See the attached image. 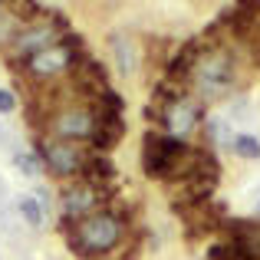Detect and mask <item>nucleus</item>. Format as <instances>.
<instances>
[{"mask_svg": "<svg viewBox=\"0 0 260 260\" xmlns=\"http://www.w3.org/2000/svg\"><path fill=\"white\" fill-rule=\"evenodd\" d=\"M125 228H128L125 217L119 211L106 208L79 224H63V234H66V244L73 247V254L95 260V257H109L125 241Z\"/></svg>", "mask_w": 260, "mask_h": 260, "instance_id": "1", "label": "nucleus"}, {"mask_svg": "<svg viewBox=\"0 0 260 260\" xmlns=\"http://www.w3.org/2000/svg\"><path fill=\"white\" fill-rule=\"evenodd\" d=\"M188 86L194 89L201 99H221L237 86V59L228 46L221 43H208L201 46L194 66H191Z\"/></svg>", "mask_w": 260, "mask_h": 260, "instance_id": "2", "label": "nucleus"}, {"mask_svg": "<svg viewBox=\"0 0 260 260\" xmlns=\"http://www.w3.org/2000/svg\"><path fill=\"white\" fill-rule=\"evenodd\" d=\"M99 109L92 106V102H83V99H70L63 102V106H56L50 115H46V125L43 132L50 135V139H63V142H89L92 145L95 132H99Z\"/></svg>", "mask_w": 260, "mask_h": 260, "instance_id": "3", "label": "nucleus"}, {"mask_svg": "<svg viewBox=\"0 0 260 260\" xmlns=\"http://www.w3.org/2000/svg\"><path fill=\"white\" fill-rule=\"evenodd\" d=\"M83 59H86L83 43H79V37L70 33L63 43L30 56L20 66V73H23V79H30V83H56V79H63V76H73V70H76Z\"/></svg>", "mask_w": 260, "mask_h": 260, "instance_id": "4", "label": "nucleus"}, {"mask_svg": "<svg viewBox=\"0 0 260 260\" xmlns=\"http://www.w3.org/2000/svg\"><path fill=\"white\" fill-rule=\"evenodd\" d=\"M66 40V20L56 17V13H50V17H37L33 23L20 26V33L13 37L10 43V63H17V70L26 63L30 56H37V53L50 50V46L63 43Z\"/></svg>", "mask_w": 260, "mask_h": 260, "instance_id": "5", "label": "nucleus"}, {"mask_svg": "<svg viewBox=\"0 0 260 260\" xmlns=\"http://www.w3.org/2000/svg\"><path fill=\"white\" fill-rule=\"evenodd\" d=\"M37 152L40 158H43V168L50 175L63 178V181H79V178L86 175V165H89V148L76 145V142H63V139H50V135H43V139L37 142Z\"/></svg>", "mask_w": 260, "mask_h": 260, "instance_id": "6", "label": "nucleus"}, {"mask_svg": "<svg viewBox=\"0 0 260 260\" xmlns=\"http://www.w3.org/2000/svg\"><path fill=\"white\" fill-rule=\"evenodd\" d=\"M106 204V188H99V184L86 181V178H79V181H70L63 191H59V208H63V224H79L86 221V217L99 214V211Z\"/></svg>", "mask_w": 260, "mask_h": 260, "instance_id": "7", "label": "nucleus"}, {"mask_svg": "<svg viewBox=\"0 0 260 260\" xmlns=\"http://www.w3.org/2000/svg\"><path fill=\"white\" fill-rule=\"evenodd\" d=\"M188 142H178L165 132H148L145 135V148H142V168H145L148 178H161L168 181L175 172V161L188 152Z\"/></svg>", "mask_w": 260, "mask_h": 260, "instance_id": "8", "label": "nucleus"}, {"mask_svg": "<svg viewBox=\"0 0 260 260\" xmlns=\"http://www.w3.org/2000/svg\"><path fill=\"white\" fill-rule=\"evenodd\" d=\"M201 99H191V95H184V99L172 102V106L165 109V115H161V125H165V135H172V139L184 142L191 132H194L198 125H201Z\"/></svg>", "mask_w": 260, "mask_h": 260, "instance_id": "9", "label": "nucleus"}, {"mask_svg": "<svg viewBox=\"0 0 260 260\" xmlns=\"http://www.w3.org/2000/svg\"><path fill=\"white\" fill-rule=\"evenodd\" d=\"M109 50H112V66L119 70V76H135L139 70V46L128 33H112L109 37Z\"/></svg>", "mask_w": 260, "mask_h": 260, "instance_id": "10", "label": "nucleus"}, {"mask_svg": "<svg viewBox=\"0 0 260 260\" xmlns=\"http://www.w3.org/2000/svg\"><path fill=\"white\" fill-rule=\"evenodd\" d=\"M86 181H92V184H99V188H106V181H112L115 178V165L106 158V155H99V152H92L89 155V165H86Z\"/></svg>", "mask_w": 260, "mask_h": 260, "instance_id": "11", "label": "nucleus"}, {"mask_svg": "<svg viewBox=\"0 0 260 260\" xmlns=\"http://www.w3.org/2000/svg\"><path fill=\"white\" fill-rule=\"evenodd\" d=\"M17 211H20V217H23V221L30 224L33 231L46 228V208L37 201V194H20V201H17Z\"/></svg>", "mask_w": 260, "mask_h": 260, "instance_id": "12", "label": "nucleus"}, {"mask_svg": "<svg viewBox=\"0 0 260 260\" xmlns=\"http://www.w3.org/2000/svg\"><path fill=\"white\" fill-rule=\"evenodd\" d=\"M204 128H208V142L211 145H234V132H231V122L221 119V115H211L208 122H204Z\"/></svg>", "mask_w": 260, "mask_h": 260, "instance_id": "13", "label": "nucleus"}, {"mask_svg": "<svg viewBox=\"0 0 260 260\" xmlns=\"http://www.w3.org/2000/svg\"><path fill=\"white\" fill-rule=\"evenodd\" d=\"M231 152H234L237 158L254 161V158H260V139H257V135H234V145H231Z\"/></svg>", "mask_w": 260, "mask_h": 260, "instance_id": "14", "label": "nucleus"}, {"mask_svg": "<svg viewBox=\"0 0 260 260\" xmlns=\"http://www.w3.org/2000/svg\"><path fill=\"white\" fill-rule=\"evenodd\" d=\"M13 165H17V172L26 175V178L43 172V158H40V152H17V155H13Z\"/></svg>", "mask_w": 260, "mask_h": 260, "instance_id": "15", "label": "nucleus"}, {"mask_svg": "<svg viewBox=\"0 0 260 260\" xmlns=\"http://www.w3.org/2000/svg\"><path fill=\"white\" fill-rule=\"evenodd\" d=\"M13 109H17V95H13V89H0V115H10Z\"/></svg>", "mask_w": 260, "mask_h": 260, "instance_id": "16", "label": "nucleus"}, {"mask_svg": "<svg viewBox=\"0 0 260 260\" xmlns=\"http://www.w3.org/2000/svg\"><path fill=\"white\" fill-rule=\"evenodd\" d=\"M0 13H4V4H0Z\"/></svg>", "mask_w": 260, "mask_h": 260, "instance_id": "17", "label": "nucleus"}, {"mask_svg": "<svg viewBox=\"0 0 260 260\" xmlns=\"http://www.w3.org/2000/svg\"><path fill=\"white\" fill-rule=\"evenodd\" d=\"M257 214H260V204H257Z\"/></svg>", "mask_w": 260, "mask_h": 260, "instance_id": "18", "label": "nucleus"}]
</instances>
